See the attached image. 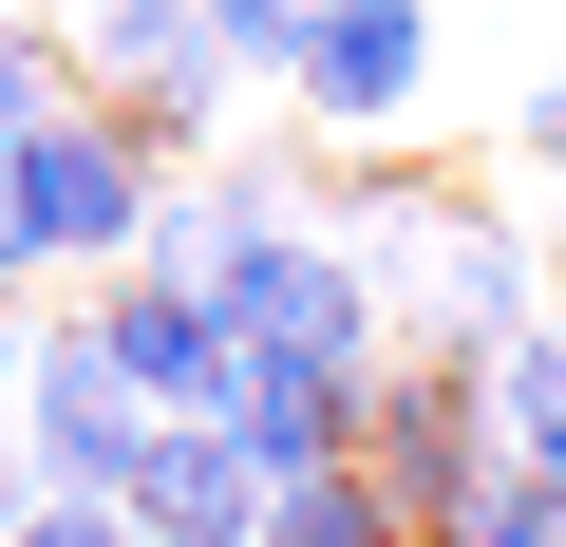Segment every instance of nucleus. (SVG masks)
<instances>
[{"mask_svg": "<svg viewBox=\"0 0 566 547\" xmlns=\"http://www.w3.org/2000/svg\"><path fill=\"white\" fill-rule=\"evenodd\" d=\"M0 189H20V245H39V264H133V245H151V189H170V151H151L133 114L57 95L39 133H0Z\"/></svg>", "mask_w": 566, "mask_h": 547, "instance_id": "f257e3e1", "label": "nucleus"}, {"mask_svg": "<svg viewBox=\"0 0 566 547\" xmlns=\"http://www.w3.org/2000/svg\"><path fill=\"white\" fill-rule=\"evenodd\" d=\"M359 472L434 528L453 491H491L510 472V415H491V359L472 340H378V378H359Z\"/></svg>", "mask_w": 566, "mask_h": 547, "instance_id": "f03ea898", "label": "nucleus"}, {"mask_svg": "<svg viewBox=\"0 0 566 547\" xmlns=\"http://www.w3.org/2000/svg\"><path fill=\"white\" fill-rule=\"evenodd\" d=\"M57 76H76L95 114H133L151 151H208V133H227V95H245V57L208 39V0H76Z\"/></svg>", "mask_w": 566, "mask_h": 547, "instance_id": "7ed1b4c3", "label": "nucleus"}, {"mask_svg": "<svg viewBox=\"0 0 566 547\" xmlns=\"http://www.w3.org/2000/svg\"><path fill=\"white\" fill-rule=\"evenodd\" d=\"M264 76L322 133H416L434 114V0H303V39H283Z\"/></svg>", "mask_w": 566, "mask_h": 547, "instance_id": "20e7f679", "label": "nucleus"}, {"mask_svg": "<svg viewBox=\"0 0 566 547\" xmlns=\"http://www.w3.org/2000/svg\"><path fill=\"white\" fill-rule=\"evenodd\" d=\"M378 284L416 303V340H472V359H491V340H528V322H547V245H510L491 208H434Z\"/></svg>", "mask_w": 566, "mask_h": 547, "instance_id": "39448f33", "label": "nucleus"}, {"mask_svg": "<svg viewBox=\"0 0 566 547\" xmlns=\"http://www.w3.org/2000/svg\"><path fill=\"white\" fill-rule=\"evenodd\" d=\"M95 340L133 359V397H151V415H227V359H245V322L189 284V264H95Z\"/></svg>", "mask_w": 566, "mask_h": 547, "instance_id": "423d86ee", "label": "nucleus"}, {"mask_svg": "<svg viewBox=\"0 0 566 547\" xmlns=\"http://www.w3.org/2000/svg\"><path fill=\"white\" fill-rule=\"evenodd\" d=\"M20 434H39V472H57V491H133L151 397H133V359H114L95 322H57V340L20 359Z\"/></svg>", "mask_w": 566, "mask_h": 547, "instance_id": "0eeeda50", "label": "nucleus"}, {"mask_svg": "<svg viewBox=\"0 0 566 547\" xmlns=\"http://www.w3.org/2000/svg\"><path fill=\"white\" fill-rule=\"evenodd\" d=\"M245 340H264V359H322V378H378V340H397V284H378L340 227H303V245H283L264 284H245Z\"/></svg>", "mask_w": 566, "mask_h": 547, "instance_id": "6e6552de", "label": "nucleus"}, {"mask_svg": "<svg viewBox=\"0 0 566 547\" xmlns=\"http://www.w3.org/2000/svg\"><path fill=\"white\" fill-rule=\"evenodd\" d=\"M133 528H151V547H245V528H264V453H245L227 415H151V434H133Z\"/></svg>", "mask_w": 566, "mask_h": 547, "instance_id": "1a4fd4ad", "label": "nucleus"}, {"mask_svg": "<svg viewBox=\"0 0 566 547\" xmlns=\"http://www.w3.org/2000/svg\"><path fill=\"white\" fill-rule=\"evenodd\" d=\"M227 434L264 453V472H322V453H359V378H322V359H227Z\"/></svg>", "mask_w": 566, "mask_h": 547, "instance_id": "9d476101", "label": "nucleus"}, {"mask_svg": "<svg viewBox=\"0 0 566 547\" xmlns=\"http://www.w3.org/2000/svg\"><path fill=\"white\" fill-rule=\"evenodd\" d=\"M245 547H416V509L359 472V453H322V472H264V528Z\"/></svg>", "mask_w": 566, "mask_h": 547, "instance_id": "9b49d317", "label": "nucleus"}, {"mask_svg": "<svg viewBox=\"0 0 566 547\" xmlns=\"http://www.w3.org/2000/svg\"><path fill=\"white\" fill-rule=\"evenodd\" d=\"M491 415H510V472L566 491V303H547L528 340H491Z\"/></svg>", "mask_w": 566, "mask_h": 547, "instance_id": "f8f14e48", "label": "nucleus"}, {"mask_svg": "<svg viewBox=\"0 0 566 547\" xmlns=\"http://www.w3.org/2000/svg\"><path fill=\"white\" fill-rule=\"evenodd\" d=\"M416 547H566V491H547V472H491V491H453Z\"/></svg>", "mask_w": 566, "mask_h": 547, "instance_id": "ddd939ff", "label": "nucleus"}, {"mask_svg": "<svg viewBox=\"0 0 566 547\" xmlns=\"http://www.w3.org/2000/svg\"><path fill=\"white\" fill-rule=\"evenodd\" d=\"M57 95H76V76H57V39H39V20H20V0H0V133H39V114H57Z\"/></svg>", "mask_w": 566, "mask_h": 547, "instance_id": "4468645a", "label": "nucleus"}, {"mask_svg": "<svg viewBox=\"0 0 566 547\" xmlns=\"http://www.w3.org/2000/svg\"><path fill=\"white\" fill-rule=\"evenodd\" d=\"M20 547H151V528H133V491H39Z\"/></svg>", "mask_w": 566, "mask_h": 547, "instance_id": "2eb2a0df", "label": "nucleus"}, {"mask_svg": "<svg viewBox=\"0 0 566 547\" xmlns=\"http://www.w3.org/2000/svg\"><path fill=\"white\" fill-rule=\"evenodd\" d=\"M208 39H227V57H245V76H264V57H283V39H303V0H208Z\"/></svg>", "mask_w": 566, "mask_h": 547, "instance_id": "dca6fc26", "label": "nucleus"}, {"mask_svg": "<svg viewBox=\"0 0 566 547\" xmlns=\"http://www.w3.org/2000/svg\"><path fill=\"white\" fill-rule=\"evenodd\" d=\"M510 133H528V151H547V170H566V39H547V76H528V95H510Z\"/></svg>", "mask_w": 566, "mask_h": 547, "instance_id": "f3484780", "label": "nucleus"}, {"mask_svg": "<svg viewBox=\"0 0 566 547\" xmlns=\"http://www.w3.org/2000/svg\"><path fill=\"white\" fill-rule=\"evenodd\" d=\"M39 491H57V472H39V434L0 415V547H20V509H39Z\"/></svg>", "mask_w": 566, "mask_h": 547, "instance_id": "a211bd4d", "label": "nucleus"}, {"mask_svg": "<svg viewBox=\"0 0 566 547\" xmlns=\"http://www.w3.org/2000/svg\"><path fill=\"white\" fill-rule=\"evenodd\" d=\"M20 359H39V322H20V284H0V415H20Z\"/></svg>", "mask_w": 566, "mask_h": 547, "instance_id": "6ab92c4d", "label": "nucleus"}, {"mask_svg": "<svg viewBox=\"0 0 566 547\" xmlns=\"http://www.w3.org/2000/svg\"><path fill=\"white\" fill-rule=\"evenodd\" d=\"M0 284H39V245H20V189H0Z\"/></svg>", "mask_w": 566, "mask_h": 547, "instance_id": "aec40b11", "label": "nucleus"}, {"mask_svg": "<svg viewBox=\"0 0 566 547\" xmlns=\"http://www.w3.org/2000/svg\"><path fill=\"white\" fill-rule=\"evenodd\" d=\"M547 264H566V189H547Z\"/></svg>", "mask_w": 566, "mask_h": 547, "instance_id": "412c9836", "label": "nucleus"}]
</instances>
